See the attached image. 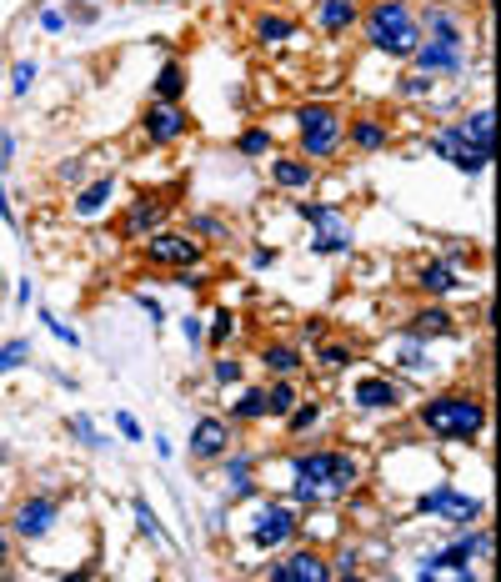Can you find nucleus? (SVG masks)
Listing matches in <instances>:
<instances>
[{
	"mask_svg": "<svg viewBox=\"0 0 501 582\" xmlns=\"http://www.w3.org/2000/svg\"><path fill=\"white\" fill-rule=\"evenodd\" d=\"M361 31H366V46L376 56H391V61H411L416 46L426 41L421 21L406 11V0H376V6L366 11V21H361Z\"/></svg>",
	"mask_w": 501,
	"mask_h": 582,
	"instance_id": "f257e3e1",
	"label": "nucleus"
},
{
	"mask_svg": "<svg viewBox=\"0 0 501 582\" xmlns=\"http://www.w3.org/2000/svg\"><path fill=\"white\" fill-rule=\"evenodd\" d=\"M421 427L431 437H446V442H471L481 427H486V402L471 397V392H441L431 402H421Z\"/></svg>",
	"mask_w": 501,
	"mask_h": 582,
	"instance_id": "f03ea898",
	"label": "nucleus"
},
{
	"mask_svg": "<svg viewBox=\"0 0 501 582\" xmlns=\"http://www.w3.org/2000/svg\"><path fill=\"white\" fill-rule=\"evenodd\" d=\"M296 136H301V156L306 161H326V156H336L346 146V121H341L336 106L311 101V106L296 111Z\"/></svg>",
	"mask_w": 501,
	"mask_h": 582,
	"instance_id": "7ed1b4c3",
	"label": "nucleus"
},
{
	"mask_svg": "<svg viewBox=\"0 0 501 582\" xmlns=\"http://www.w3.org/2000/svg\"><path fill=\"white\" fill-rule=\"evenodd\" d=\"M291 472L316 492H351L361 482V462L351 452H296Z\"/></svg>",
	"mask_w": 501,
	"mask_h": 582,
	"instance_id": "20e7f679",
	"label": "nucleus"
},
{
	"mask_svg": "<svg viewBox=\"0 0 501 582\" xmlns=\"http://www.w3.org/2000/svg\"><path fill=\"white\" fill-rule=\"evenodd\" d=\"M141 256L151 266H171V271H186V266H201L206 261V241H196L191 231H151L141 241Z\"/></svg>",
	"mask_w": 501,
	"mask_h": 582,
	"instance_id": "39448f33",
	"label": "nucleus"
},
{
	"mask_svg": "<svg viewBox=\"0 0 501 582\" xmlns=\"http://www.w3.org/2000/svg\"><path fill=\"white\" fill-rule=\"evenodd\" d=\"M56 517H61V502L56 497H26L21 507H16V517H11V532L16 537H26V542H41L51 527H56Z\"/></svg>",
	"mask_w": 501,
	"mask_h": 582,
	"instance_id": "423d86ee",
	"label": "nucleus"
},
{
	"mask_svg": "<svg viewBox=\"0 0 501 582\" xmlns=\"http://www.w3.org/2000/svg\"><path fill=\"white\" fill-rule=\"evenodd\" d=\"M296 527H301V522H296V507H286V502H266V507L256 512V527H251V542L271 552V547H281V542H291V537H296Z\"/></svg>",
	"mask_w": 501,
	"mask_h": 582,
	"instance_id": "0eeeda50",
	"label": "nucleus"
},
{
	"mask_svg": "<svg viewBox=\"0 0 501 582\" xmlns=\"http://www.w3.org/2000/svg\"><path fill=\"white\" fill-rule=\"evenodd\" d=\"M491 552V532H476V537H456L446 552H436V557H426L421 562V577H431V572H466L471 567V557H486Z\"/></svg>",
	"mask_w": 501,
	"mask_h": 582,
	"instance_id": "6e6552de",
	"label": "nucleus"
},
{
	"mask_svg": "<svg viewBox=\"0 0 501 582\" xmlns=\"http://www.w3.org/2000/svg\"><path fill=\"white\" fill-rule=\"evenodd\" d=\"M141 131H146V141H151V146H171V141H181V136L191 131V121H186V111H181V106L156 101V106H146Z\"/></svg>",
	"mask_w": 501,
	"mask_h": 582,
	"instance_id": "1a4fd4ad",
	"label": "nucleus"
},
{
	"mask_svg": "<svg viewBox=\"0 0 501 582\" xmlns=\"http://www.w3.org/2000/svg\"><path fill=\"white\" fill-rule=\"evenodd\" d=\"M416 512H436V517H446V522H476V517H481V502H476V497H461V492H451V487H431V492L416 497Z\"/></svg>",
	"mask_w": 501,
	"mask_h": 582,
	"instance_id": "9d476101",
	"label": "nucleus"
},
{
	"mask_svg": "<svg viewBox=\"0 0 501 582\" xmlns=\"http://www.w3.org/2000/svg\"><path fill=\"white\" fill-rule=\"evenodd\" d=\"M266 577H271V582H326V577H331V562H326L321 552L306 547V552H291V557L271 562Z\"/></svg>",
	"mask_w": 501,
	"mask_h": 582,
	"instance_id": "9b49d317",
	"label": "nucleus"
},
{
	"mask_svg": "<svg viewBox=\"0 0 501 582\" xmlns=\"http://www.w3.org/2000/svg\"><path fill=\"white\" fill-rule=\"evenodd\" d=\"M411 61H416V71H421V76H461V71H466V46L421 41Z\"/></svg>",
	"mask_w": 501,
	"mask_h": 582,
	"instance_id": "f8f14e48",
	"label": "nucleus"
},
{
	"mask_svg": "<svg viewBox=\"0 0 501 582\" xmlns=\"http://www.w3.org/2000/svg\"><path fill=\"white\" fill-rule=\"evenodd\" d=\"M166 226V201L161 196H136L131 206H126V216H121V236L126 241H146L151 231H161Z\"/></svg>",
	"mask_w": 501,
	"mask_h": 582,
	"instance_id": "ddd939ff",
	"label": "nucleus"
},
{
	"mask_svg": "<svg viewBox=\"0 0 501 582\" xmlns=\"http://www.w3.org/2000/svg\"><path fill=\"white\" fill-rule=\"evenodd\" d=\"M231 452V422L226 417H201L191 427V457L196 462H221Z\"/></svg>",
	"mask_w": 501,
	"mask_h": 582,
	"instance_id": "4468645a",
	"label": "nucleus"
},
{
	"mask_svg": "<svg viewBox=\"0 0 501 582\" xmlns=\"http://www.w3.org/2000/svg\"><path fill=\"white\" fill-rule=\"evenodd\" d=\"M431 151H436L441 161H451L456 171H466V176H481V171L491 166V161H486L481 151H471V146H466V141H461V136H456L451 126H441V131H431Z\"/></svg>",
	"mask_w": 501,
	"mask_h": 582,
	"instance_id": "2eb2a0df",
	"label": "nucleus"
},
{
	"mask_svg": "<svg viewBox=\"0 0 501 582\" xmlns=\"http://www.w3.org/2000/svg\"><path fill=\"white\" fill-rule=\"evenodd\" d=\"M351 402H356L361 412H396V407H401V387H396L391 377H361V382L351 387Z\"/></svg>",
	"mask_w": 501,
	"mask_h": 582,
	"instance_id": "dca6fc26",
	"label": "nucleus"
},
{
	"mask_svg": "<svg viewBox=\"0 0 501 582\" xmlns=\"http://www.w3.org/2000/svg\"><path fill=\"white\" fill-rule=\"evenodd\" d=\"M456 332V317L441 312V307H421L411 322H406V337L411 342H431V337H451Z\"/></svg>",
	"mask_w": 501,
	"mask_h": 582,
	"instance_id": "f3484780",
	"label": "nucleus"
},
{
	"mask_svg": "<svg viewBox=\"0 0 501 582\" xmlns=\"http://www.w3.org/2000/svg\"><path fill=\"white\" fill-rule=\"evenodd\" d=\"M346 141H351V151H381V146L391 141V126H386L381 116H356V121L346 126Z\"/></svg>",
	"mask_w": 501,
	"mask_h": 582,
	"instance_id": "a211bd4d",
	"label": "nucleus"
},
{
	"mask_svg": "<svg viewBox=\"0 0 501 582\" xmlns=\"http://www.w3.org/2000/svg\"><path fill=\"white\" fill-rule=\"evenodd\" d=\"M451 131L471 146V151H481L486 161H491V151H496V141H491V111H476V116H461V121H451Z\"/></svg>",
	"mask_w": 501,
	"mask_h": 582,
	"instance_id": "6ab92c4d",
	"label": "nucleus"
},
{
	"mask_svg": "<svg viewBox=\"0 0 501 582\" xmlns=\"http://www.w3.org/2000/svg\"><path fill=\"white\" fill-rule=\"evenodd\" d=\"M271 181H276L281 191H306V186L316 181V166H311L306 156H281V161H271Z\"/></svg>",
	"mask_w": 501,
	"mask_h": 582,
	"instance_id": "aec40b11",
	"label": "nucleus"
},
{
	"mask_svg": "<svg viewBox=\"0 0 501 582\" xmlns=\"http://www.w3.org/2000/svg\"><path fill=\"white\" fill-rule=\"evenodd\" d=\"M111 196H116V176H96V181H86V186L76 191L71 211L91 221V216H101V211H106V201H111Z\"/></svg>",
	"mask_w": 501,
	"mask_h": 582,
	"instance_id": "412c9836",
	"label": "nucleus"
},
{
	"mask_svg": "<svg viewBox=\"0 0 501 582\" xmlns=\"http://www.w3.org/2000/svg\"><path fill=\"white\" fill-rule=\"evenodd\" d=\"M316 21H321L326 36H346V31L361 21V11H356V0H321V6H316Z\"/></svg>",
	"mask_w": 501,
	"mask_h": 582,
	"instance_id": "4be33fe9",
	"label": "nucleus"
},
{
	"mask_svg": "<svg viewBox=\"0 0 501 582\" xmlns=\"http://www.w3.org/2000/svg\"><path fill=\"white\" fill-rule=\"evenodd\" d=\"M151 91H156V101H166V106H181V96H186V66L171 56L161 71H156V81H151Z\"/></svg>",
	"mask_w": 501,
	"mask_h": 582,
	"instance_id": "5701e85b",
	"label": "nucleus"
},
{
	"mask_svg": "<svg viewBox=\"0 0 501 582\" xmlns=\"http://www.w3.org/2000/svg\"><path fill=\"white\" fill-rule=\"evenodd\" d=\"M421 26L431 31V41H446V46H466V31H461V21H456L451 11H441V6H426Z\"/></svg>",
	"mask_w": 501,
	"mask_h": 582,
	"instance_id": "b1692460",
	"label": "nucleus"
},
{
	"mask_svg": "<svg viewBox=\"0 0 501 582\" xmlns=\"http://www.w3.org/2000/svg\"><path fill=\"white\" fill-rule=\"evenodd\" d=\"M416 286L426 291V297H446V291H456L461 281H456V271L446 261H426V266H416Z\"/></svg>",
	"mask_w": 501,
	"mask_h": 582,
	"instance_id": "393cba45",
	"label": "nucleus"
},
{
	"mask_svg": "<svg viewBox=\"0 0 501 582\" xmlns=\"http://www.w3.org/2000/svg\"><path fill=\"white\" fill-rule=\"evenodd\" d=\"M296 211H301V216H306V221H311L321 236H351V226H346V216H341L336 206H311V201H301Z\"/></svg>",
	"mask_w": 501,
	"mask_h": 582,
	"instance_id": "a878e982",
	"label": "nucleus"
},
{
	"mask_svg": "<svg viewBox=\"0 0 501 582\" xmlns=\"http://www.w3.org/2000/svg\"><path fill=\"white\" fill-rule=\"evenodd\" d=\"M226 482H231V497H251L256 482H251V452H226Z\"/></svg>",
	"mask_w": 501,
	"mask_h": 582,
	"instance_id": "bb28decb",
	"label": "nucleus"
},
{
	"mask_svg": "<svg viewBox=\"0 0 501 582\" xmlns=\"http://www.w3.org/2000/svg\"><path fill=\"white\" fill-rule=\"evenodd\" d=\"M291 36H296V21H291V16H261V21H256V41H261L266 51H271V46H286Z\"/></svg>",
	"mask_w": 501,
	"mask_h": 582,
	"instance_id": "cd10ccee",
	"label": "nucleus"
},
{
	"mask_svg": "<svg viewBox=\"0 0 501 582\" xmlns=\"http://www.w3.org/2000/svg\"><path fill=\"white\" fill-rule=\"evenodd\" d=\"M261 362H266V372H276V377H296V372H301V352H296V347H286V342L266 347V352H261Z\"/></svg>",
	"mask_w": 501,
	"mask_h": 582,
	"instance_id": "c85d7f7f",
	"label": "nucleus"
},
{
	"mask_svg": "<svg viewBox=\"0 0 501 582\" xmlns=\"http://www.w3.org/2000/svg\"><path fill=\"white\" fill-rule=\"evenodd\" d=\"M271 417V402H266V387H251L236 407H231V422H261Z\"/></svg>",
	"mask_w": 501,
	"mask_h": 582,
	"instance_id": "c756f323",
	"label": "nucleus"
},
{
	"mask_svg": "<svg viewBox=\"0 0 501 582\" xmlns=\"http://www.w3.org/2000/svg\"><path fill=\"white\" fill-rule=\"evenodd\" d=\"M266 402H271V417H286V412L296 407V382H291V377H276V382L266 387Z\"/></svg>",
	"mask_w": 501,
	"mask_h": 582,
	"instance_id": "7c9ffc66",
	"label": "nucleus"
},
{
	"mask_svg": "<svg viewBox=\"0 0 501 582\" xmlns=\"http://www.w3.org/2000/svg\"><path fill=\"white\" fill-rule=\"evenodd\" d=\"M231 332H236V312H231V307H216V312H211V327H206V342H211V347H226Z\"/></svg>",
	"mask_w": 501,
	"mask_h": 582,
	"instance_id": "2f4dec72",
	"label": "nucleus"
},
{
	"mask_svg": "<svg viewBox=\"0 0 501 582\" xmlns=\"http://www.w3.org/2000/svg\"><path fill=\"white\" fill-rule=\"evenodd\" d=\"M26 357H31V342L26 337H11L6 347H0V377L16 372V367H26Z\"/></svg>",
	"mask_w": 501,
	"mask_h": 582,
	"instance_id": "473e14b6",
	"label": "nucleus"
},
{
	"mask_svg": "<svg viewBox=\"0 0 501 582\" xmlns=\"http://www.w3.org/2000/svg\"><path fill=\"white\" fill-rule=\"evenodd\" d=\"M316 422H321V402H296V407L286 412V427H291V432H311Z\"/></svg>",
	"mask_w": 501,
	"mask_h": 582,
	"instance_id": "72a5a7b5",
	"label": "nucleus"
},
{
	"mask_svg": "<svg viewBox=\"0 0 501 582\" xmlns=\"http://www.w3.org/2000/svg\"><path fill=\"white\" fill-rule=\"evenodd\" d=\"M236 151H241V156H251V161H256V156H266V151H271V131H266V126H251V131L236 141Z\"/></svg>",
	"mask_w": 501,
	"mask_h": 582,
	"instance_id": "f704fd0d",
	"label": "nucleus"
},
{
	"mask_svg": "<svg viewBox=\"0 0 501 582\" xmlns=\"http://www.w3.org/2000/svg\"><path fill=\"white\" fill-rule=\"evenodd\" d=\"M431 86H436V81H431V76H421V71H406V76L396 81V91H401V96H411V101L431 96Z\"/></svg>",
	"mask_w": 501,
	"mask_h": 582,
	"instance_id": "c9c22d12",
	"label": "nucleus"
},
{
	"mask_svg": "<svg viewBox=\"0 0 501 582\" xmlns=\"http://www.w3.org/2000/svg\"><path fill=\"white\" fill-rule=\"evenodd\" d=\"M316 362H321V367H331V372H341V367H351L356 357H351V347H341V342H326V347L316 352Z\"/></svg>",
	"mask_w": 501,
	"mask_h": 582,
	"instance_id": "e433bc0d",
	"label": "nucleus"
},
{
	"mask_svg": "<svg viewBox=\"0 0 501 582\" xmlns=\"http://www.w3.org/2000/svg\"><path fill=\"white\" fill-rule=\"evenodd\" d=\"M36 76H41V71H36V61H16V71H11V91H16V96H26V91L36 86Z\"/></svg>",
	"mask_w": 501,
	"mask_h": 582,
	"instance_id": "4c0bfd02",
	"label": "nucleus"
},
{
	"mask_svg": "<svg viewBox=\"0 0 501 582\" xmlns=\"http://www.w3.org/2000/svg\"><path fill=\"white\" fill-rule=\"evenodd\" d=\"M41 322H46V332H51V337H56V342H66V347H81V337H76V332H71V327H66V322H56V317H51V312H41Z\"/></svg>",
	"mask_w": 501,
	"mask_h": 582,
	"instance_id": "58836bf2",
	"label": "nucleus"
},
{
	"mask_svg": "<svg viewBox=\"0 0 501 582\" xmlns=\"http://www.w3.org/2000/svg\"><path fill=\"white\" fill-rule=\"evenodd\" d=\"M211 372H216V382H221V387L241 382V362H236V357H216V367H211Z\"/></svg>",
	"mask_w": 501,
	"mask_h": 582,
	"instance_id": "ea45409f",
	"label": "nucleus"
},
{
	"mask_svg": "<svg viewBox=\"0 0 501 582\" xmlns=\"http://www.w3.org/2000/svg\"><path fill=\"white\" fill-rule=\"evenodd\" d=\"M71 432H76L86 447H101V442H106V437L96 432V422H91V417H71Z\"/></svg>",
	"mask_w": 501,
	"mask_h": 582,
	"instance_id": "a19ab883",
	"label": "nucleus"
},
{
	"mask_svg": "<svg viewBox=\"0 0 501 582\" xmlns=\"http://www.w3.org/2000/svg\"><path fill=\"white\" fill-rule=\"evenodd\" d=\"M131 512H136V522H141V532H151V537H161V522H156V512L146 507V497H136V502H131Z\"/></svg>",
	"mask_w": 501,
	"mask_h": 582,
	"instance_id": "79ce46f5",
	"label": "nucleus"
},
{
	"mask_svg": "<svg viewBox=\"0 0 501 582\" xmlns=\"http://www.w3.org/2000/svg\"><path fill=\"white\" fill-rule=\"evenodd\" d=\"M116 432H121L126 442H146V432H141V422H136L131 412H116Z\"/></svg>",
	"mask_w": 501,
	"mask_h": 582,
	"instance_id": "37998d69",
	"label": "nucleus"
},
{
	"mask_svg": "<svg viewBox=\"0 0 501 582\" xmlns=\"http://www.w3.org/2000/svg\"><path fill=\"white\" fill-rule=\"evenodd\" d=\"M311 246H316L321 256H336V251H351V236H316Z\"/></svg>",
	"mask_w": 501,
	"mask_h": 582,
	"instance_id": "c03bdc74",
	"label": "nucleus"
},
{
	"mask_svg": "<svg viewBox=\"0 0 501 582\" xmlns=\"http://www.w3.org/2000/svg\"><path fill=\"white\" fill-rule=\"evenodd\" d=\"M136 307H141V312L151 317V327H156V322H166V312H161V302L151 297V291H136Z\"/></svg>",
	"mask_w": 501,
	"mask_h": 582,
	"instance_id": "a18cd8bd",
	"label": "nucleus"
},
{
	"mask_svg": "<svg viewBox=\"0 0 501 582\" xmlns=\"http://www.w3.org/2000/svg\"><path fill=\"white\" fill-rule=\"evenodd\" d=\"M181 337H186L191 347H201V342H206V322H201V317H186V322H181Z\"/></svg>",
	"mask_w": 501,
	"mask_h": 582,
	"instance_id": "49530a36",
	"label": "nucleus"
},
{
	"mask_svg": "<svg viewBox=\"0 0 501 582\" xmlns=\"http://www.w3.org/2000/svg\"><path fill=\"white\" fill-rule=\"evenodd\" d=\"M56 176H61L66 186H81V181H86V166H81V161H61V171H56Z\"/></svg>",
	"mask_w": 501,
	"mask_h": 582,
	"instance_id": "de8ad7c7",
	"label": "nucleus"
},
{
	"mask_svg": "<svg viewBox=\"0 0 501 582\" xmlns=\"http://www.w3.org/2000/svg\"><path fill=\"white\" fill-rule=\"evenodd\" d=\"M251 266H256V271L276 266V246H256V251H251Z\"/></svg>",
	"mask_w": 501,
	"mask_h": 582,
	"instance_id": "09e8293b",
	"label": "nucleus"
},
{
	"mask_svg": "<svg viewBox=\"0 0 501 582\" xmlns=\"http://www.w3.org/2000/svg\"><path fill=\"white\" fill-rule=\"evenodd\" d=\"M191 226H196L201 236H221V221H216V216H196Z\"/></svg>",
	"mask_w": 501,
	"mask_h": 582,
	"instance_id": "8fccbe9b",
	"label": "nucleus"
},
{
	"mask_svg": "<svg viewBox=\"0 0 501 582\" xmlns=\"http://www.w3.org/2000/svg\"><path fill=\"white\" fill-rule=\"evenodd\" d=\"M16 161V136H0V166Z\"/></svg>",
	"mask_w": 501,
	"mask_h": 582,
	"instance_id": "3c124183",
	"label": "nucleus"
},
{
	"mask_svg": "<svg viewBox=\"0 0 501 582\" xmlns=\"http://www.w3.org/2000/svg\"><path fill=\"white\" fill-rule=\"evenodd\" d=\"M41 26H46V31H66V16H61V11H41Z\"/></svg>",
	"mask_w": 501,
	"mask_h": 582,
	"instance_id": "603ef678",
	"label": "nucleus"
},
{
	"mask_svg": "<svg viewBox=\"0 0 501 582\" xmlns=\"http://www.w3.org/2000/svg\"><path fill=\"white\" fill-rule=\"evenodd\" d=\"M401 367H406V372H421L426 362H421V352H416V347H406V352H401Z\"/></svg>",
	"mask_w": 501,
	"mask_h": 582,
	"instance_id": "864d4df0",
	"label": "nucleus"
},
{
	"mask_svg": "<svg viewBox=\"0 0 501 582\" xmlns=\"http://www.w3.org/2000/svg\"><path fill=\"white\" fill-rule=\"evenodd\" d=\"M0 221L16 226V211H11V201H6V186H0Z\"/></svg>",
	"mask_w": 501,
	"mask_h": 582,
	"instance_id": "5fc2aeb1",
	"label": "nucleus"
},
{
	"mask_svg": "<svg viewBox=\"0 0 501 582\" xmlns=\"http://www.w3.org/2000/svg\"><path fill=\"white\" fill-rule=\"evenodd\" d=\"M6 567H11V537L0 532V572H6Z\"/></svg>",
	"mask_w": 501,
	"mask_h": 582,
	"instance_id": "6e6d98bb",
	"label": "nucleus"
},
{
	"mask_svg": "<svg viewBox=\"0 0 501 582\" xmlns=\"http://www.w3.org/2000/svg\"><path fill=\"white\" fill-rule=\"evenodd\" d=\"M0 462H6V447H0Z\"/></svg>",
	"mask_w": 501,
	"mask_h": 582,
	"instance_id": "4d7b16f0",
	"label": "nucleus"
}]
</instances>
